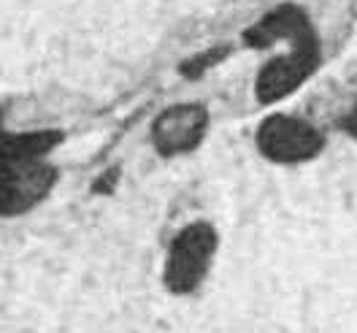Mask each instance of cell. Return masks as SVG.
<instances>
[{"instance_id":"6da1fadb","label":"cell","mask_w":357,"mask_h":333,"mask_svg":"<svg viewBox=\"0 0 357 333\" xmlns=\"http://www.w3.org/2000/svg\"><path fill=\"white\" fill-rule=\"evenodd\" d=\"M57 168L49 155H3L0 157V217H20L41 206L54 184Z\"/></svg>"},{"instance_id":"7a4b0ae2","label":"cell","mask_w":357,"mask_h":333,"mask_svg":"<svg viewBox=\"0 0 357 333\" xmlns=\"http://www.w3.org/2000/svg\"><path fill=\"white\" fill-rule=\"evenodd\" d=\"M220 236L208 222H190L174 236L165 255L162 282L174 295L195 293L214 263Z\"/></svg>"},{"instance_id":"3957f363","label":"cell","mask_w":357,"mask_h":333,"mask_svg":"<svg viewBox=\"0 0 357 333\" xmlns=\"http://www.w3.org/2000/svg\"><path fill=\"white\" fill-rule=\"evenodd\" d=\"M255 141H257L260 155L268 157L271 163H282V165L306 163L319 155L325 147V138L312 122L290 117V114L266 117L257 128Z\"/></svg>"},{"instance_id":"277c9868","label":"cell","mask_w":357,"mask_h":333,"mask_svg":"<svg viewBox=\"0 0 357 333\" xmlns=\"http://www.w3.org/2000/svg\"><path fill=\"white\" fill-rule=\"evenodd\" d=\"M287 54H279L268 60L257 73V87L255 95L260 103H276L282 98L292 95L319 66V41L317 33H306L292 41Z\"/></svg>"},{"instance_id":"5b68a950","label":"cell","mask_w":357,"mask_h":333,"mask_svg":"<svg viewBox=\"0 0 357 333\" xmlns=\"http://www.w3.org/2000/svg\"><path fill=\"white\" fill-rule=\"evenodd\" d=\"M208 131V111L201 103H176L152 122V144L160 155L174 157L198 149Z\"/></svg>"},{"instance_id":"8992f818","label":"cell","mask_w":357,"mask_h":333,"mask_svg":"<svg viewBox=\"0 0 357 333\" xmlns=\"http://www.w3.org/2000/svg\"><path fill=\"white\" fill-rule=\"evenodd\" d=\"M344 128H347V131H349V133L357 138V106L349 111V114H347V119H344Z\"/></svg>"}]
</instances>
